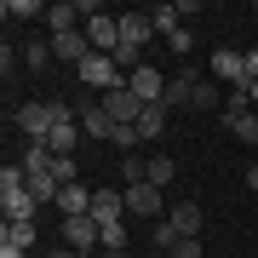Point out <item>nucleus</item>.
<instances>
[{"label":"nucleus","mask_w":258,"mask_h":258,"mask_svg":"<svg viewBox=\"0 0 258 258\" xmlns=\"http://www.w3.org/2000/svg\"><path fill=\"white\" fill-rule=\"evenodd\" d=\"M120 195H126V218H138V224H161L166 212H172L166 189H155V184H126Z\"/></svg>","instance_id":"1"},{"label":"nucleus","mask_w":258,"mask_h":258,"mask_svg":"<svg viewBox=\"0 0 258 258\" xmlns=\"http://www.w3.org/2000/svg\"><path fill=\"white\" fill-rule=\"evenodd\" d=\"M81 86H92V92H103V98H109V92H120V86H126V75L115 69V57L92 52V57L81 63Z\"/></svg>","instance_id":"2"},{"label":"nucleus","mask_w":258,"mask_h":258,"mask_svg":"<svg viewBox=\"0 0 258 258\" xmlns=\"http://www.w3.org/2000/svg\"><path fill=\"white\" fill-rule=\"evenodd\" d=\"M18 126H23L29 144H46L52 126H57V103H23V109H18Z\"/></svg>","instance_id":"3"},{"label":"nucleus","mask_w":258,"mask_h":258,"mask_svg":"<svg viewBox=\"0 0 258 258\" xmlns=\"http://www.w3.org/2000/svg\"><path fill=\"white\" fill-rule=\"evenodd\" d=\"M63 247H75V252H98L103 247V230H98L92 212L86 218H63Z\"/></svg>","instance_id":"4"},{"label":"nucleus","mask_w":258,"mask_h":258,"mask_svg":"<svg viewBox=\"0 0 258 258\" xmlns=\"http://www.w3.org/2000/svg\"><path fill=\"white\" fill-rule=\"evenodd\" d=\"M103 109H109V115H115V126H138V120H144V109H149V103H144L138 92H132V86H120V92H109V98H103Z\"/></svg>","instance_id":"5"},{"label":"nucleus","mask_w":258,"mask_h":258,"mask_svg":"<svg viewBox=\"0 0 258 258\" xmlns=\"http://www.w3.org/2000/svg\"><path fill=\"white\" fill-rule=\"evenodd\" d=\"M207 69H212V81H230V86H241V81H247V52H235V46H218Z\"/></svg>","instance_id":"6"},{"label":"nucleus","mask_w":258,"mask_h":258,"mask_svg":"<svg viewBox=\"0 0 258 258\" xmlns=\"http://www.w3.org/2000/svg\"><path fill=\"white\" fill-rule=\"evenodd\" d=\"M126 86H132V92H138L144 103H166V75H161L155 63H144V69H132V75H126Z\"/></svg>","instance_id":"7"},{"label":"nucleus","mask_w":258,"mask_h":258,"mask_svg":"<svg viewBox=\"0 0 258 258\" xmlns=\"http://www.w3.org/2000/svg\"><path fill=\"white\" fill-rule=\"evenodd\" d=\"M52 57H57V63H75V69H81L86 57H92V40H86V29H75V35H52Z\"/></svg>","instance_id":"8"},{"label":"nucleus","mask_w":258,"mask_h":258,"mask_svg":"<svg viewBox=\"0 0 258 258\" xmlns=\"http://www.w3.org/2000/svg\"><path fill=\"white\" fill-rule=\"evenodd\" d=\"M57 212H63V218H86V212H92V189L86 184H63L57 189Z\"/></svg>","instance_id":"9"},{"label":"nucleus","mask_w":258,"mask_h":258,"mask_svg":"<svg viewBox=\"0 0 258 258\" xmlns=\"http://www.w3.org/2000/svg\"><path fill=\"white\" fill-rule=\"evenodd\" d=\"M92 218H98V224L126 218V195H120V189H92Z\"/></svg>","instance_id":"10"},{"label":"nucleus","mask_w":258,"mask_h":258,"mask_svg":"<svg viewBox=\"0 0 258 258\" xmlns=\"http://www.w3.org/2000/svg\"><path fill=\"white\" fill-rule=\"evenodd\" d=\"M149 12H120V46H138L144 52V40H149Z\"/></svg>","instance_id":"11"},{"label":"nucleus","mask_w":258,"mask_h":258,"mask_svg":"<svg viewBox=\"0 0 258 258\" xmlns=\"http://www.w3.org/2000/svg\"><path fill=\"white\" fill-rule=\"evenodd\" d=\"M195 81H201V75H195V63H189L184 75H172V81H166V109H184V103L195 98Z\"/></svg>","instance_id":"12"},{"label":"nucleus","mask_w":258,"mask_h":258,"mask_svg":"<svg viewBox=\"0 0 258 258\" xmlns=\"http://www.w3.org/2000/svg\"><path fill=\"white\" fill-rule=\"evenodd\" d=\"M166 218H172V230L178 235H201V207H195V201H172V212H166Z\"/></svg>","instance_id":"13"},{"label":"nucleus","mask_w":258,"mask_h":258,"mask_svg":"<svg viewBox=\"0 0 258 258\" xmlns=\"http://www.w3.org/2000/svg\"><path fill=\"white\" fill-rule=\"evenodd\" d=\"M81 126H86V138H109V144H115V115L103 109V103H92V109H81Z\"/></svg>","instance_id":"14"},{"label":"nucleus","mask_w":258,"mask_h":258,"mask_svg":"<svg viewBox=\"0 0 258 258\" xmlns=\"http://www.w3.org/2000/svg\"><path fill=\"white\" fill-rule=\"evenodd\" d=\"M224 126H230L241 144H258V109H224Z\"/></svg>","instance_id":"15"},{"label":"nucleus","mask_w":258,"mask_h":258,"mask_svg":"<svg viewBox=\"0 0 258 258\" xmlns=\"http://www.w3.org/2000/svg\"><path fill=\"white\" fill-rule=\"evenodd\" d=\"M149 23H155V35L172 40L178 29H184V6H149Z\"/></svg>","instance_id":"16"},{"label":"nucleus","mask_w":258,"mask_h":258,"mask_svg":"<svg viewBox=\"0 0 258 258\" xmlns=\"http://www.w3.org/2000/svg\"><path fill=\"white\" fill-rule=\"evenodd\" d=\"M0 207H6V224H12V218H29V224H35V212H40V201H35L29 189H18V195H0Z\"/></svg>","instance_id":"17"},{"label":"nucleus","mask_w":258,"mask_h":258,"mask_svg":"<svg viewBox=\"0 0 258 258\" xmlns=\"http://www.w3.org/2000/svg\"><path fill=\"white\" fill-rule=\"evenodd\" d=\"M0 247H23L29 252V247H35V224H29V218H12L6 230H0Z\"/></svg>","instance_id":"18"},{"label":"nucleus","mask_w":258,"mask_h":258,"mask_svg":"<svg viewBox=\"0 0 258 258\" xmlns=\"http://www.w3.org/2000/svg\"><path fill=\"white\" fill-rule=\"evenodd\" d=\"M161 132H166V103H149L144 120H138V138H144V144H155Z\"/></svg>","instance_id":"19"},{"label":"nucleus","mask_w":258,"mask_h":258,"mask_svg":"<svg viewBox=\"0 0 258 258\" xmlns=\"http://www.w3.org/2000/svg\"><path fill=\"white\" fill-rule=\"evenodd\" d=\"M0 18H12V23H23V18H46V6H40V0H6V6H0Z\"/></svg>","instance_id":"20"},{"label":"nucleus","mask_w":258,"mask_h":258,"mask_svg":"<svg viewBox=\"0 0 258 258\" xmlns=\"http://www.w3.org/2000/svg\"><path fill=\"white\" fill-rule=\"evenodd\" d=\"M172 178H178L172 155H149V184H155V189H166V184H172Z\"/></svg>","instance_id":"21"},{"label":"nucleus","mask_w":258,"mask_h":258,"mask_svg":"<svg viewBox=\"0 0 258 258\" xmlns=\"http://www.w3.org/2000/svg\"><path fill=\"white\" fill-rule=\"evenodd\" d=\"M52 63V40H29L23 46V69H46Z\"/></svg>","instance_id":"22"},{"label":"nucleus","mask_w":258,"mask_h":258,"mask_svg":"<svg viewBox=\"0 0 258 258\" xmlns=\"http://www.w3.org/2000/svg\"><path fill=\"white\" fill-rule=\"evenodd\" d=\"M195 109H218V81H207V75H201V81H195Z\"/></svg>","instance_id":"23"},{"label":"nucleus","mask_w":258,"mask_h":258,"mask_svg":"<svg viewBox=\"0 0 258 258\" xmlns=\"http://www.w3.org/2000/svg\"><path fill=\"white\" fill-rule=\"evenodd\" d=\"M149 241H155V247H166V252H172V247H178V241H184V235L172 230V218H161V224H149Z\"/></svg>","instance_id":"24"},{"label":"nucleus","mask_w":258,"mask_h":258,"mask_svg":"<svg viewBox=\"0 0 258 258\" xmlns=\"http://www.w3.org/2000/svg\"><path fill=\"white\" fill-rule=\"evenodd\" d=\"M52 178L57 184H81V178H75V155H52Z\"/></svg>","instance_id":"25"},{"label":"nucleus","mask_w":258,"mask_h":258,"mask_svg":"<svg viewBox=\"0 0 258 258\" xmlns=\"http://www.w3.org/2000/svg\"><path fill=\"white\" fill-rule=\"evenodd\" d=\"M103 230V247H126V218H115V224H98Z\"/></svg>","instance_id":"26"},{"label":"nucleus","mask_w":258,"mask_h":258,"mask_svg":"<svg viewBox=\"0 0 258 258\" xmlns=\"http://www.w3.org/2000/svg\"><path fill=\"white\" fill-rule=\"evenodd\" d=\"M172 258H201V235H184V241L172 247Z\"/></svg>","instance_id":"27"},{"label":"nucleus","mask_w":258,"mask_h":258,"mask_svg":"<svg viewBox=\"0 0 258 258\" xmlns=\"http://www.w3.org/2000/svg\"><path fill=\"white\" fill-rule=\"evenodd\" d=\"M166 46H172V52H178V57H184V52H189V46H195V35H189V29H178V35H172V40H166Z\"/></svg>","instance_id":"28"},{"label":"nucleus","mask_w":258,"mask_h":258,"mask_svg":"<svg viewBox=\"0 0 258 258\" xmlns=\"http://www.w3.org/2000/svg\"><path fill=\"white\" fill-rule=\"evenodd\" d=\"M92 258H126V247H98Z\"/></svg>","instance_id":"29"},{"label":"nucleus","mask_w":258,"mask_h":258,"mask_svg":"<svg viewBox=\"0 0 258 258\" xmlns=\"http://www.w3.org/2000/svg\"><path fill=\"white\" fill-rule=\"evenodd\" d=\"M46 258H86V252H75V247H52Z\"/></svg>","instance_id":"30"},{"label":"nucleus","mask_w":258,"mask_h":258,"mask_svg":"<svg viewBox=\"0 0 258 258\" xmlns=\"http://www.w3.org/2000/svg\"><path fill=\"white\" fill-rule=\"evenodd\" d=\"M247 189H258V161H252V166H247Z\"/></svg>","instance_id":"31"},{"label":"nucleus","mask_w":258,"mask_h":258,"mask_svg":"<svg viewBox=\"0 0 258 258\" xmlns=\"http://www.w3.org/2000/svg\"><path fill=\"white\" fill-rule=\"evenodd\" d=\"M252 103H258V81H252Z\"/></svg>","instance_id":"32"},{"label":"nucleus","mask_w":258,"mask_h":258,"mask_svg":"<svg viewBox=\"0 0 258 258\" xmlns=\"http://www.w3.org/2000/svg\"><path fill=\"white\" fill-rule=\"evenodd\" d=\"M252 23H258V6H252Z\"/></svg>","instance_id":"33"}]
</instances>
